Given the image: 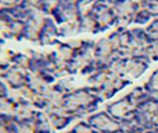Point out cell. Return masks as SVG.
Masks as SVG:
<instances>
[{"label": "cell", "instance_id": "1", "mask_svg": "<svg viewBox=\"0 0 158 133\" xmlns=\"http://www.w3.org/2000/svg\"><path fill=\"white\" fill-rule=\"evenodd\" d=\"M155 85H156V87H158V75L156 77V80H155Z\"/></svg>", "mask_w": 158, "mask_h": 133}]
</instances>
